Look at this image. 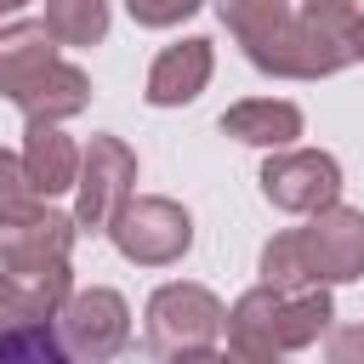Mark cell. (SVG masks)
I'll return each instance as SVG.
<instances>
[{
	"label": "cell",
	"mask_w": 364,
	"mask_h": 364,
	"mask_svg": "<svg viewBox=\"0 0 364 364\" xmlns=\"http://www.w3.org/2000/svg\"><path fill=\"white\" fill-rule=\"evenodd\" d=\"M341 6H353V0H341Z\"/></svg>",
	"instance_id": "obj_24"
},
{
	"label": "cell",
	"mask_w": 364,
	"mask_h": 364,
	"mask_svg": "<svg viewBox=\"0 0 364 364\" xmlns=\"http://www.w3.org/2000/svg\"><path fill=\"white\" fill-rule=\"evenodd\" d=\"M28 210H40V193H34L28 171H23V154L0 148V222H17Z\"/></svg>",
	"instance_id": "obj_18"
},
{
	"label": "cell",
	"mask_w": 364,
	"mask_h": 364,
	"mask_svg": "<svg viewBox=\"0 0 364 364\" xmlns=\"http://www.w3.org/2000/svg\"><path fill=\"white\" fill-rule=\"evenodd\" d=\"M324 364H364V324H347V330H336V336H330V353H324Z\"/></svg>",
	"instance_id": "obj_20"
},
{
	"label": "cell",
	"mask_w": 364,
	"mask_h": 364,
	"mask_svg": "<svg viewBox=\"0 0 364 364\" xmlns=\"http://www.w3.org/2000/svg\"><path fill=\"white\" fill-rule=\"evenodd\" d=\"M0 364H74V353L57 341V324H17L0 330Z\"/></svg>",
	"instance_id": "obj_17"
},
{
	"label": "cell",
	"mask_w": 364,
	"mask_h": 364,
	"mask_svg": "<svg viewBox=\"0 0 364 364\" xmlns=\"http://www.w3.org/2000/svg\"><path fill=\"white\" fill-rule=\"evenodd\" d=\"M210 68H216L210 40H205V34H188V40L165 46V51L154 57L142 97H148L154 108H182V102H193V97L210 85Z\"/></svg>",
	"instance_id": "obj_12"
},
{
	"label": "cell",
	"mask_w": 364,
	"mask_h": 364,
	"mask_svg": "<svg viewBox=\"0 0 364 364\" xmlns=\"http://www.w3.org/2000/svg\"><path fill=\"white\" fill-rule=\"evenodd\" d=\"M23 6H28V0H0V17H17Z\"/></svg>",
	"instance_id": "obj_22"
},
{
	"label": "cell",
	"mask_w": 364,
	"mask_h": 364,
	"mask_svg": "<svg viewBox=\"0 0 364 364\" xmlns=\"http://www.w3.org/2000/svg\"><path fill=\"white\" fill-rule=\"evenodd\" d=\"M364 273V210L330 205L307 216V228L273 233L262 245V284L267 290H330Z\"/></svg>",
	"instance_id": "obj_2"
},
{
	"label": "cell",
	"mask_w": 364,
	"mask_h": 364,
	"mask_svg": "<svg viewBox=\"0 0 364 364\" xmlns=\"http://www.w3.org/2000/svg\"><path fill=\"white\" fill-rule=\"evenodd\" d=\"M68 296H74V279H68V267H57V273H40V279H11V273H0V330H17V324H46V318H57Z\"/></svg>",
	"instance_id": "obj_15"
},
{
	"label": "cell",
	"mask_w": 364,
	"mask_h": 364,
	"mask_svg": "<svg viewBox=\"0 0 364 364\" xmlns=\"http://www.w3.org/2000/svg\"><path fill=\"white\" fill-rule=\"evenodd\" d=\"M74 216L40 205L17 222H0V273L11 279H40V273H57L68 267V250H74Z\"/></svg>",
	"instance_id": "obj_11"
},
{
	"label": "cell",
	"mask_w": 364,
	"mask_h": 364,
	"mask_svg": "<svg viewBox=\"0 0 364 364\" xmlns=\"http://www.w3.org/2000/svg\"><path fill=\"white\" fill-rule=\"evenodd\" d=\"M108 239H114V250H119L125 262H136V267H171V262H182L188 245H193V216H188L176 199H165V193H136V199L114 216Z\"/></svg>",
	"instance_id": "obj_6"
},
{
	"label": "cell",
	"mask_w": 364,
	"mask_h": 364,
	"mask_svg": "<svg viewBox=\"0 0 364 364\" xmlns=\"http://www.w3.org/2000/svg\"><path fill=\"white\" fill-rule=\"evenodd\" d=\"M358 63H364V17H358Z\"/></svg>",
	"instance_id": "obj_23"
},
{
	"label": "cell",
	"mask_w": 364,
	"mask_h": 364,
	"mask_svg": "<svg viewBox=\"0 0 364 364\" xmlns=\"http://www.w3.org/2000/svg\"><path fill=\"white\" fill-rule=\"evenodd\" d=\"M171 364H250V358H239V353H222V347H210V353H188V358H171Z\"/></svg>",
	"instance_id": "obj_21"
},
{
	"label": "cell",
	"mask_w": 364,
	"mask_h": 364,
	"mask_svg": "<svg viewBox=\"0 0 364 364\" xmlns=\"http://www.w3.org/2000/svg\"><path fill=\"white\" fill-rule=\"evenodd\" d=\"M57 341L80 358V364H108L131 347V307L119 290L108 284H91V290H74L57 313Z\"/></svg>",
	"instance_id": "obj_9"
},
{
	"label": "cell",
	"mask_w": 364,
	"mask_h": 364,
	"mask_svg": "<svg viewBox=\"0 0 364 364\" xmlns=\"http://www.w3.org/2000/svg\"><path fill=\"white\" fill-rule=\"evenodd\" d=\"M336 318L330 290H245L228 307V353L250 364H284L290 353L313 347Z\"/></svg>",
	"instance_id": "obj_3"
},
{
	"label": "cell",
	"mask_w": 364,
	"mask_h": 364,
	"mask_svg": "<svg viewBox=\"0 0 364 364\" xmlns=\"http://www.w3.org/2000/svg\"><path fill=\"white\" fill-rule=\"evenodd\" d=\"M0 97L23 108V119L63 125L91 102V80L57 51V34L40 17H23L0 28Z\"/></svg>",
	"instance_id": "obj_1"
},
{
	"label": "cell",
	"mask_w": 364,
	"mask_h": 364,
	"mask_svg": "<svg viewBox=\"0 0 364 364\" xmlns=\"http://www.w3.org/2000/svg\"><path fill=\"white\" fill-rule=\"evenodd\" d=\"M216 125H222V136H233V142H250V148L279 154V148H290V142L301 136V108L284 102V97H250V102H233Z\"/></svg>",
	"instance_id": "obj_13"
},
{
	"label": "cell",
	"mask_w": 364,
	"mask_h": 364,
	"mask_svg": "<svg viewBox=\"0 0 364 364\" xmlns=\"http://www.w3.org/2000/svg\"><path fill=\"white\" fill-rule=\"evenodd\" d=\"M256 182H262V199L290 216H318V210L341 205V165L324 148H279V154H267Z\"/></svg>",
	"instance_id": "obj_8"
},
{
	"label": "cell",
	"mask_w": 364,
	"mask_h": 364,
	"mask_svg": "<svg viewBox=\"0 0 364 364\" xmlns=\"http://www.w3.org/2000/svg\"><path fill=\"white\" fill-rule=\"evenodd\" d=\"M205 0H125V11L142 23V28H171V23H182V17H193Z\"/></svg>",
	"instance_id": "obj_19"
},
{
	"label": "cell",
	"mask_w": 364,
	"mask_h": 364,
	"mask_svg": "<svg viewBox=\"0 0 364 364\" xmlns=\"http://www.w3.org/2000/svg\"><path fill=\"white\" fill-rule=\"evenodd\" d=\"M136 182V154L114 136V131H97L85 148H80V182H74V228L80 233H108L114 216L136 199L131 193Z\"/></svg>",
	"instance_id": "obj_5"
},
{
	"label": "cell",
	"mask_w": 364,
	"mask_h": 364,
	"mask_svg": "<svg viewBox=\"0 0 364 364\" xmlns=\"http://www.w3.org/2000/svg\"><path fill=\"white\" fill-rule=\"evenodd\" d=\"M358 63V11L341 0H307L296 11V74L324 80Z\"/></svg>",
	"instance_id": "obj_10"
},
{
	"label": "cell",
	"mask_w": 364,
	"mask_h": 364,
	"mask_svg": "<svg viewBox=\"0 0 364 364\" xmlns=\"http://www.w3.org/2000/svg\"><path fill=\"white\" fill-rule=\"evenodd\" d=\"M23 171H28V182H34L40 199L74 188L80 182V148H74V136H63V125L28 119V131H23Z\"/></svg>",
	"instance_id": "obj_14"
},
{
	"label": "cell",
	"mask_w": 364,
	"mask_h": 364,
	"mask_svg": "<svg viewBox=\"0 0 364 364\" xmlns=\"http://www.w3.org/2000/svg\"><path fill=\"white\" fill-rule=\"evenodd\" d=\"M222 28L239 40L250 68L273 80H301L296 74V6L290 0H216Z\"/></svg>",
	"instance_id": "obj_7"
},
{
	"label": "cell",
	"mask_w": 364,
	"mask_h": 364,
	"mask_svg": "<svg viewBox=\"0 0 364 364\" xmlns=\"http://www.w3.org/2000/svg\"><path fill=\"white\" fill-rule=\"evenodd\" d=\"M148 347L171 364V358H188V353H210L228 330V307L205 290V284H159L148 296Z\"/></svg>",
	"instance_id": "obj_4"
},
{
	"label": "cell",
	"mask_w": 364,
	"mask_h": 364,
	"mask_svg": "<svg viewBox=\"0 0 364 364\" xmlns=\"http://www.w3.org/2000/svg\"><path fill=\"white\" fill-rule=\"evenodd\" d=\"M57 46H97L108 34V0H46V17H40Z\"/></svg>",
	"instance_id": "obj_16"
}]
</instances>
